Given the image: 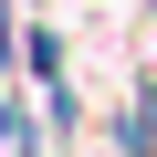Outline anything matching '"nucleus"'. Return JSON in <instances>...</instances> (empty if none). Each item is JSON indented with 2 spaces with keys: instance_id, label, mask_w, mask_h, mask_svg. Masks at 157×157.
Masks as SVG:
<instances>
[]
</instances>
